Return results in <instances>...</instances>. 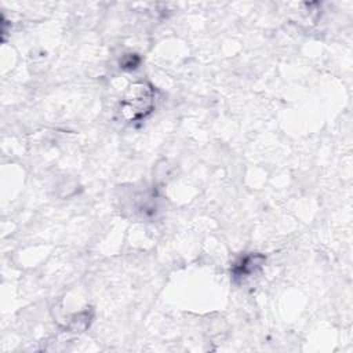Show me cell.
<instances>
[{
  "mask_svg": "<svg viewBox=\"0 0 353 353\" xmlns=\"http://www.w3.org/2000/svg\"><path fill=\"white\" fill-rule=\"evenodd\" d=\"M153 105V92L146 84L131 87L127 97L120 103V112L127 120H138L145 117Z\"/></svg>",
  "mask_w": 353,
  "mask_h": 353,
  "instance_id": "6da1fadb",
  "label": "cell"
}]
</instances>
